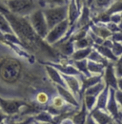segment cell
Masks as SVG:
<instances>
[{
  "label": "cell",
  "mask_w": 122,
  "mask_h": 124,
  "mask_svg": "<svg viewBox=\"0 0 122 124\" xmlns=\"http://www.w3.org/2000/svg\"><path fill=\"white\" fill-rule=\"evenodd\" d=\"M39 92H46L52 97L57 94L44 64L22 46L0 42V98L25 101L39 109L35 102Z\"/></svg>",
  "instance_id": "1"
},
{
  "label": "cell",
  "mask_w": 122,
  "mask_h": 124,
  "mask_svg": "<svg viewBox=\"0 0 122 124\" xmlns=\"http://www.w3.org/2000/svg\"><path fill=\"white\" fill-rule=\"evenodd\" d=\"M9 21L13 31L18 37L21 46L29 54L33 55L37 60L43 64L70 63L68 57L62 55L53 46L49 45L45 39L41 38L32 29L28 16H18L11 14L8 10L2 12Z\"/></svg>",
  "instance_id": "2"
},
{
  "label": "cell",
  "mask_w": 122,
  "mask_h": 124,
  "mask_svg": "<svg viewBox=\"0 0 122 124\" xmlns=\"http://www.w3.org/2000/svg\"><path fill=\"white\" fill-rule=\"evenodd\" d=\"M11 14L18 16H29L40 6L37 0H7L1 3ZM42 9V8H41Z\"/></svg>",
  "instance_id": "3"
},
{
  "label": "cell",
  "mask_w": 122,
  "mask_h": 124,
  "mask_svg": "<svg viewBox=\"0 0 122 124\" xmlns=\"http://www.w3.org/2000/svg\"><path fill=\"white\" fill-rule=\"evenodd\" d=\"M43 10L49 31L68 18V5L46 7Z\"/></svg>",
  "instance_id": "4"
},
{
  "label": "cell",
  "mask_w": 122,
  "mask_h": 124,
  "mask_svg": "<svg viewBox=\"0 0 122 124\" xmlns=\"http://www.w3.org/2000/svg\"><path fill=\"white\" fill-rule=\"evenodd\" d=\"M29 21H30V25L32 27V29L34 31L43 39H45L47 36L48 32H49V28L46 22L45 16L43 14V10L41 8L35 10L32 14H30L28 16Z\"/></svg>",
  "instance_id": "5"
},
{
  "label": "cell",
  "mask_w": 122,
  "mask_h": 124,
  "mask_svg": "<svg viewBox=\"0 0 122 124\" xmlns=\"http://www.w3.org/2000/svg\"><path fill=\"white\" fill-rule=\"evenodd\" d=\"M69 28H70V24L67 18L49 31L47 36L45 37V41L49 45L53 46V44L60 41L61 39H63L66 36L67 32L69 31Z\"/></svg>",
  "instance_id": "6"
},
{
  "label": "cell",
  "mask_w": 122,
  "mask_h": 124,
  "mask_svg": "<svg viewBox=\"0 0 122 124\" xmlns=\"http://www.w3.org/2000/svg\"><path fill=\"white\" fill-rule=\"evenodd\" d=\"M62 78L64 79L66 88L74 93L76 95V98L78 96H82L83 95L81 93V80H80V77L62 75Z\"/></svg>",
  "instance_id": "7"
},
{
  "label": "cell",
  "mask_w": 122,
  "mask_h": 124,
  "mask_svg": "<svg viewBox=\"0 0 122 124\" xmlns=\"http://www.w3.org/2000/svg\"><path fill=\"white\" fill-rule=\"evenodd\" d=\"M114 92L115 90L113 88L109 87V95H108V100H107L106 105V111L109 113V115L113 117V119H117L119 112L122 109L118 105V103L115 100V96H114Z\"/></svg>",
  "instance_id": "8"
},
{
  "label": "cell",
  "mask_w": 122,
  "mask_h": 124,
  "mask_svg": "<svg viewBox=\"0 0 122 124\" xmlns=\"http://www.w3.org/2000/svg\"><path fill=\"white\" fill-rule=\"evenodd\" d=\"M103 81L105 82L106 86L117 90V78L114 73V62H110L106 67L103 74Z\"/></svg>",
  "instance_id": "9"
},
{
  "label": "cell",
  "mask_w": 122,
  "mask_h": 124,
  "mask_svg": "<svg viewBox=\"0 0 122 124\" xmlns=\"http://www.w3.org/2000/svg\"><path fill=\"white\" fill-rule=\"evenodd\" d=\"M56 86V90H57V93L60 95L61 97L68 103V104H71L75 107L79 108V101L78 99L76 97V95L72 93L71 91H69L66 87H63L60 85H55Z\"/></svg>",
  "instance_id": "10"
},
{
  "label": "cell",
  "mask_w": 122,
  "mask_h": 124,
  "mask_svg": "<svg viewBox=\"0 0 122 124\" xmlns=\"http://www.w3.org/2000/svg\"><path fill=\"white\" fill-rule=\"evenodd\" d=\"M44 66H45V70L47 75H48V77H49V78L51 79V81L53 84L66 87L65 82H64V79L62 78V75L59 73V71L57 69H55L53 66H52L50 64H44Z\"/></svg>",
  "instance_id": "11"
},
{
  "label": "cell",
  "mask_w": 122,
  "mask_h": 124,
  "mask_svg": "<svg viewBox=\"0 0 122 124\" xmlns=\"http://www.w3.org/2000/svg\"><path fill=\"white\" fill-rule=\"evenodd\" d=\"M90 30L95 35L101 37L104 40L108 39V38H111V36H112V32L108 30L106 24H103V23H92V22H91Z\"/></svg>",
  "instance_id": "12"
},
{
  "label": "cell",
  "mask_w": 122,
  "mask_h": 124,
  "mask_svg": "<svg viewBox=\"0 0 122 124\" xmlns=\"http://www.w3.org/2000/svg\"><path fill=\"white\" fill-rule=\"evenodd\" d=\"M90 115L93 117V119L96 121L97 124H107L110 121L114 120L106 110L93 109L92 112H90Z\"/></svg>",
  "instance_id": "13"
},
{
  "label": "cell",
  "mask_w": 122,
  "mask_h": 124,
  "mask_svg": "<svg viewBox=\"0 0 122 124\" xmlns=\"http://www.w3.org/2000/svg\"><path fill=\"white\" fill-rule=\"evenodd\" d=\"M114 0H94L93 5L90 8L91 10V16H94L98 13L105 12L107 9L112 5Z\"/></svg>",
  "instance_id": "14"
},
{
  "label": "cell",
  "mask_w": 122,
  "mask_h": 124,
  "mask_svg": "<svg viewBox=\"0 0 122 124\" xmlns=\"http://www.w3.org/2000/svg\"><path fill=\"white\" fill-rule=\"evenodd\" d=\"M80 12L81 11H79L78 8L76 7V1L70 0V2L68 4V20H69L70 27L74 26V24L76 22L78 16L80 15Z\"/></svg>",
  "instance_id": "15"
},
{
  "label": "cell",
  "mask_w": 122,
  "mask_h": 124,
  "mask_svg": "<svg viewBox=\"0 0 122 124\" xmlns=\"http://www.w3.org/2000/svg\"><path fill=\"white\" fill-rule=\"evenodd\" d=\"M92 48L94 49V50H96L102 56H104L106 59H108L110 62H114L116 61L118 58L113 54V52H112V50L110 49V48H108V47H105L103 46V45H93Z\"/></svg>",
  "instance_id": "16"
},
{
  "label": "cell",
  "mask_w": 122,
  "mask_h": 124,
  "mask_svg": "<svg viewBox=\"0 0 122 124\" xmlns=\"http://www.w3.org/2000/svg\"><path fill=\"white\" fill-rule=\"evenodd\" d=\"M105 67L106 66H104L100 63L88 60V71L91 76H103Z\"/></svg>",
  "instance_id": "17"
},
{
  "label": "cell",
  "mask_w": 122,
  "mask_h": 124,
  "mask_svg": "<svg viewBox=\"0 0 122 124\" xmlns=\"http://www.w3.org/2000/svg\"><path fill=\"white\" fill-rule=\"evenodd\" d=\"M92 51V47H88L85 49H79V50H76L73 54L70 56L72 61H77V60H82V59H87L89 54H91Z\"/></svg>",
  "instance_id": "18"
},
{
  "label": "cell",
  "mask_w": 122,
  "mask_h": 124,
  "mask_svg": "<svg viewBox=\"0 0 122 124\" xmlns=\"http://www.w3.org/2000/svg\"><path fill=\"white\" fill-rule=\"evenodd\" d=\"M105 88H106V84H105V82L102 79L101 81H99L95 85H93V86H92L90 88L86 89L84 91V93H83V95H93V96H97Z\"/></svg>",
  "instance_id": "19"
},
{
  "label": "cell",
  "mask_w": 122,
  "mask_h": 124,
  "mask_svg": "<svg viewBox=\"0 0 122 124\" xmlns=\"http://www.w3.org/2000/svg\"><path fill=\"white\" fill-rule=\"evenodd\" d=\"M108 95H109V87L106 86V88L97 95V97H96V104H95V108L94 109L106 110Z\"/></svg>",
  "instance_id": "20"
},
{
  "label": "cell",
  "mask_w": 122,
  "mask_h": 124,
  "mask_svg": "<svg viewBox=\"0 0 122 124\" xmlns=\"http://www.w3.org/2000/svg\"><path fill=\"white\" fill-rule=\"evenodd\" d=\"M33 119H35L37 122H40V123H50V122H53V116L48 111L41 110L35 116H33Z\"/></svg>",
  "instance_id": "21"
},
{
  "label": "cell",
  "mask_w": 122,
  "mask_h": 124,
  "mask_svg": "<svg viewBox=\"0 0 122 124\" xmlns=\"http://www.w3.org/2000/svg\"><path fill=\"white\" fill-rule=\"evenodd\" d=\"M87 113H89V112H88V110L86 109V106L84 105V103H83V101H82V108H81V110H80L78 113H76V115L73 116V118H72L73 121H74V123L75 124L85 123L86 118H87V116H88Z\"/></svg>",
  "instance_id": "22"
},
{
  "label": "cell",
  "mask_w": 122,
  "mask_h": 124,
  "mask_svg": "<svg viewBox=\"0 0 122 124\" xmlns=\"http://www.w3.org/2000/svg\"><path fill=\"white\" fill-rule=\"evenodd\" d=\"M40 8L44 9L46 7H54V6H62L68 5L70 0H37Z\"/></svg>",
  "instance_id": "23"
},
{
  "label": "cell",
  "mask_w": 122,
  "mask_h": 124,
  "mask_svg": "<svg viewBox=\"0 0 122 124\" xmlns=\"http://www.w3.org/2000/svg\"><path fill=\"white\" fill-rule=\"evenodd\" d=\"M88 60H91V61H93V62H96V63H100V64H102V65H104V66H107L110 61L106 59L104 56H102L96 50H94L93 48H92V51L91 52V54H89V56H88V58H87Z\"/></svg>",
  "instance_id": "24"
},
{
  "label": "cell",
  "mask_w": 122,
  "mask_h": 124,
  "mask_svg": "<svg viewBox=\"0 0 122 124\" xmlns=\"http://www.w3.org/2000/svg\"><path fill=\"white\" fill-rule=\"evenodd\" d=\"M73 65L76 69L85 77H90L91 75L89 74L88 71V59H82V60H77V61H73Z\"/></svg>",
  "instance_id": "25"
},
{
  "label": "cell",
  "mask_w": 122,
  "mask_h": 124,
  "mask_svg": "<svg viewBox=\"0 0 122 124\" xmlns=\"http://www.w3.org/2000/svg\"><path fill=\"white\" fill-rule=\"evenodd\" d=\"M52 96L46 92H39L35 95V102L39 106H46L51 101Z\"/></svg>",
  "instance_id": "26"
},
{
  "label": "cell",
  "mask_w": 122,
  "mask_h": 124,
  "mask_svg": "<svg viewBox=\"0 0 122 124\" xmlns=\"http://www.w3.org/2000/svg\"><path fill=\"white\" fill-rule=\"evenodd\" d=\"M75 50H79V49H85L88 47H92L93 46V42L91 39V37L87 34L86 37L79 39L77 41H75Z\"/></svg>",
  "instance_id": "27"
},
{
  "label": "cell",
  "mask_w": 122,
  "mask_h": 124,
  "mask_svg": "<svg viewBox=\"0 0 122 124\" xmlns=\"http://www.w3.org/2000/svg\"><path fill=\"white\" fill-rule=\"evenodd\" d=\"M0 31L3 33H14L9 21L2 13H0Z\"/></svg>",
  "instance_id": "28"
},
{
  "label": "cell",
  "mask_w": 122,
  "mask_h": 124,
  "mask_svg": "<svg viewBox=\"0 0 122 124\" xmlns=\"http://www.w3.org/2000/svg\"><path fill=\"white\" fill-rule=\"evenodd\" d=\"M96 97L97 96H93V95H83V100L82 101H83L84 105L86 106V109L88 110L89 113L95 108Z\"/></svg>",
  "instance_id": "29"
},
{
  "label": "cell",
  "mask_w": 122,
  "mask_h": 124,
  "mask_svg": "<svg viewBox=\"0 0 122 124\" xmlns=\"http://www.w3.org/2000/svg\"><path fill=\"white\" fill-rule=\"evenodd\" d=\"M122 12V0H114L112 5L105 11L107 15H112L114 13H121Z\"/></svg>",
  "instance_id": "30"
},
{
  "label": "cell",
  "mask_w": 122,
  "mask_h": 124,
  "mask_svg": "<svg viewBox=\"0 0 122 124\" xmlns=\"http://www.w3.org/2000/svg\"><path fill=\"white\" fill-rule=\"evenodd\" d=\"M113 54L118 58L122 55V43L120 42H114L113 41V45L111 48Z\"/></svg>",
  "instance_id": "31"
},
{
  "label": "cell",
  "mask_w": 122,
  "mask_h": 124,
  "mask_svg": "<svg viewBox=\"0 0 122 124\" xmlns=\"http://www.w3.org/2000/svg\"><path fill=\"white\" fill-rule=\"evenodd\" d=\"M114 67L116 78H122V55L118 57V59L114 63Z\"/></svg>",
  "instance_id": "32"
},
{
  "label": "cell",
  "mask_w": 122,
  "mask_h": 124,
  "mask_svg": "<svg viewBox=\"0 0 122 124\" xmlns=\"http://www.w3.org/2000/svg\"><path fill=\"white\" fill-rule=\"evenodd\" d=\"M106 27L112 33L117 32V31H122L121 30L119 29L118 25H117V24H114V23H113V22H108V23H106Z\"/></svg>",
  "instance_id": "33"
},
{
  "label": "cell",
  "mask_w": 122,
  "mask_h": 124,
  "mask_svg": "<svg viewBox=\"0 0 122 124\" xmlns=\"http://www.w3.org/2000/svg\"><path fill=\"white\" fill-rule=\"evenodd\" d=\"M120 19H121L120 13H114V14L110 15V22H113V23L118 25L119 22H120Z\"/></svg>",
  "instance_id": "34"
},
{
  "label": "cell",
  "mask_w": 122,
  "mask_h": 124,
  "mask_svg": "<svg viewBox=\"0 0 122 124\" xmlns=\"http://www.w3.org/2000/svg\"><path fill=\"white\" fill-rule=\"evenodd\" d=\"M111 39L114 42H120V43H122V31H117V32L112 33Z\"/></svg>",
  "instance_id": "35"
},
{
  "label": "cell",
  "mask_w": 122,
  "mask_h": 124,
  "mask_svg": "<svg viewBox=\"0 0 122 124\" xmlns=\"http://www.w3.org/2000/svg\"><path fill=\"white\" fill-rule=\"evenodd\" d=\"M114 96H115V100L118 103V105L122 108V91L120 90H115L114 92Z\"/></svg>",
  "instance_id": "36"
},
{
  "label": "cell",
  "mask_w": 122,
  "mask_h": 124,
  "mask_svg": "<svg viewBox=\"0 0 122 124\" xmlns=\"http://www.w3.org/2000/svg\"><path fill=\"white\" fill-rule=\"evenodd\" d=\"M84 124H97V123H96V121L93 119V117L91 115L88 114L87 118H86V121H85V123Z\"/></svg>",
  "instance_id": "37"
},
{
  "label": "cell",
  "mask_w": 122,
  "mask_h": 124,
  "mask_svg": "<svg viewBox=\"0 0 122 124\" xmlns=\"http://www.w3.org/2000/svg\"><path fill=\"white\" fill-rule=\"evenodd\" d=\"M75 1H76V7L78 8V10L81 11V9H82V7H83V5L85 3V0H75Z\"/></svg>",
  "instance_id": "38"
},
{
  "label": "cell",
  "mask_w": 122,
  "mask_h": 124,
  "mask_svg": "<svg viewBox=\"0 0 122 124\" xmlns=\"http://www.w3.org/2000/svg\"><path fill=\"white\" fill-rule=\"evenodd\" d=\"M59 124H75V123H74V121H73L72 118H70V117H66V118L62 119Z\"/></svg>",
  "instance_id": "39"
},
{
  "label": "cell",
  "mask_w": 122,
  "mask_h": 124,
  "mask_svg": "<svg viewBox=\"0 0 122 124\" xmlns=\"http://www.w3.org/2000/svg\"><path fill=\"white\" fill-rule=\"evenodd\" d=\"M117 90L122 91V78H117Z\"/></svg>",
  "instance_id": "40"
},
{
  "label": "cell",
  "mask_w": 122,
  "mask_h": 124,
  "mask_svg": "<svg viewBox=\"0 0 122 124\" xmlns=\"http://www.w3.org/2000/svg\"><path fill=\"white\" fill-rule=\"evenodd\" d=\"M5 118H6V115L3 112H0V124H4Z\"/></svg>",
  "instance_id": "41"
},
{
  "label": "cell",
  "mask_w": 122,
  "mask_h": 124,
  "mask_svg": "<svg viewBox=\"0 0 122 124\" xmlns=\"http://www.w3.org/2000/svg\"><path fill=\"white\" fill-rule=\"evenodd\" d=\"M120 17H121V19H120V22H119V24H118V27H119V29L122 31V12L120 13Z\"/></svg>",
  "instance_id": "42"
},
{
  "label": "cell",
  "mask_w": 122,
  "mask_h": 124,
  "mask_svg": "<svg viewBox=\"0 0 122 124\" xmlns=\"http://www.w3.org/2000/svg\"><path fill=\"white\" fill-rule=\"evenodd\" d=\"M4 8H5V7H4L3 5H1V4H0V12H1V11H2V10H3Z\"/></svg>",
  "instance_id": "43"
},
{
  "label": "cell",
  "mask_w": 122,
  "mask_h": 124,
  "mask_svg": "<svg viewBox=\"0 0 122 124\" xmlns=\"http://www.w3.org/2000/svg\"><path fill=\"white\" fill-rule=\"evenodd\" d=\"M107 124H114V121H113V120H112V121H110V122H109V123H107Z\"/></svg>",
  "instance_id": "44"
},
{
  "label": "cell",
  "mask_w": 122,
  "mask_h": 124,
  "mask_svg": "<svg viewBox=\"0 0 122 124\" xmlns=\"http://www.w3.org/2000/svg\"><path fill=\"white\" fill-rule=\"evenodd\" d=\"M5 1H7V0H0V4L3 3V2H5Z\"/></svg>",
  "instance_id": "45"
},
{
  "label": "cell",
  "mask_w": 122,
  "mask_h": 124,
  "mask_svg": "<svg viewBox=\"0 0 122 124\" xmlns=\"http://www.w3.org/2000/svg\"><path fill=\"white\" fill-rule=\"evenodd\" d=\"M0 112H2V111H1V108H0Z\"/></svg>",
  "instance_id": "46"
}]
</instances>
